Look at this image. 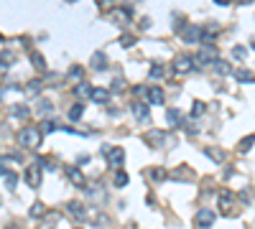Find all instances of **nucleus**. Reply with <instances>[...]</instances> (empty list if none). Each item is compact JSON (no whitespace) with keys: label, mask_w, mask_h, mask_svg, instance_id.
<instances>
[{"label":"nucleus","mask_w":255,"mask_h":229,"mask_svg":"<svg viewBox=\"0 0 255 229\" xmlns=\"http://www.w3.org/2000/svg\"><path fill=\"white\" fill-rule=\"evenodd\" d=\"M41 137H43V135H41L38 128H34V125H26V128L18 130V143H21V148H28V150L38 148Z\"/></svg>","instance_id":"1"},{"label":"nucleus","mask_w":255,"mask_h":229,"mask_svg":"<svg viewBox=\"0 0 255 229\" xmlns=\"http://www.w3.org/2000/svg\"><path fill=\"white\" fill-rule=\"evenodd\" d=\"M235 194L232 191H227V189H224V191H219V196H217V204H219V211L222 214H227V217H232V214H235Z\"/></svg>","instance_id":"2"},{"label":"nucleus","mask_w":255,"mask_h":229,"mask_svg":"<svg viewBox=\"0 0 255 229\" xmlns=\"http://www.w3.org/2000/svg\"><path fill=\"white\" fill-rule=\"evenodd\" d=\"M194 59H197V61H194V66H197V64L199 66H212L217 61V49H215V46H202V51Z\"/></svg>","instance_id":"3"},{"label":"nucleus","mask_w":255,"mask_h":229,"mask_svg":"<svg viewBox=\"0 0 255 229\" xmlns=\"http://www.w3.org/2000/svg\"><path fill=\"white\" fill-rule=\"evenodd\" d=\"M143 140L151 148H163V145H166V140H169V132H163V130H148L143 135Z\"/></svg>","instance_id":"4"},{"label":"nucleus","mask_w":255,"mask_h":229,"mask_svg":"<svg viewBox=\"0 0 255 229\" xmlns=\"http://www.w3.org/2000/svg\"><path fill=\"white\" fill-rule=\"evenodd\" d=\"M191 69H194V56L179 54V56L174 59V71H176V74H189Z\"/></svg>","instance_id":"5"},{"label":"nucleus","mask_w":255,"mask_h":229,"mask_svg":"<svg viewBox=\"0 0 255 229\" xmlns=\"http://www.w3.org/2000/svg\"><path fill=\"white\" fill-rule=\"evenodd\" d=\"M102 153L108 156V163H110V165H123V163H125V150H123V148L102 145Z\"/></svg>","instance_id":"6"},{"label":"nucleus","mask_w":255,"mask_h":229,"mask_svg":"<svg viewBox=\"0 0 255 229\" xmlns=\"http://www.w3.org/2000/svg\"><path fill=\"white\" fill-rule=\"evenodd\" d=\"M23 178H26V183H28L31 189H38V183H41V165H38V163H31V165L26 168Z\"/></svg>","instance_id":"7"},{"label":"nucleus","mask_w":255,"mask_h":229,"mask_svg":"<svg viewBox=\"0 0 255 229\" xmlns=\"http://www.w3.org/2000/svg\"><path fill=\"white\" fill-rule=\"evenodd\" d=\"M194 224H197V229H209V227L215 224V211H209V209L197 211V217H194Z\"/></svg>","instance_id":"8"},{"label":"nucleus","mask_w":255,"mask_h":229,"mask_svg":"<svg viewBox=\"0 0 255 229\" xmlns=\"http://www.w3.org/2000/svg\"><path fill=\"white\" fill-rule=\"evenodd\" d=\"M130 110H133V115H136L138 122H148V120H151V110H148V104H143V102H138V99L130 104Z\"/></svg>","instance_id":"9"},{"label":"nucleus","mask_w":255,"mask_h":229,"mask_svg":"<svg viewBox=\"0 0 255 229\" xmlns=\"http://www.w3.org/2000/svg\"><path fill=\"white\" fill-rule=\"evenodd\" d=\"M64 173H67V178L74 183V186H87V178L82 176V171H79L77 165H67V168H64Z\"/></svg>","instance_id":"10"},{"label":"nucleus","mask_w":255,"mask_h":229,"mask_svg":"<svg viewBox=\"0 0 255 229\" xmlns=\"http://www.w3.org/2000/svg\"><path fill=\"white\" fill-rule=\"evenodd\" d=\"M67 214H72V217L74 219H77V222H82L84 217H87V209H84V204L82 201H67Z\"/></svg>","instance_id":"11"},{"label":"nucleus","mask_w":255,"mask_h":229,"mask_svg":"<svg viewBox=\"0 0 255 229\" xmlns=\"http://www.w3.org/2000/svg\"><path fill=\"white\" fill-rule=\"evenodd\" d=\"M199 36H202V26H184L182 28V38L186 43H197Z\"/></svg>","instance_id":"12"},{"label":"nucleus","mask_w":255,"mask_h":229,"mask_svg":"<svg viewBox=\"0 0 255 229\" xmlns=\"http://www.w3.org/2000/svg\"><path fill=\"white\" fill-rule=\"evenodd\" d=\"M146 97H148V102H151V104H163V99H166V95H163V89L158 84L148 87L146 89Z\"/></svg>","instance_id":"13"},{"label":"nucleus","mask_w":255,"mask_h":229,"mask_svg":"<svg viewBox=\"0 0 255 229\" xmlns=\"http://www.w3.org/2000/svg\"><path fill=\"white\" fill-rule=\"evenodd\" d=\"M87 196L95 198V204H105V189H102V183H89V186H87Z\"/></svg>","instance_id":"14"},{"label":"nucleus","mask_w":255,"mask_h":229,"mask_svg":"<svg viewBox=\"0 0 255 229\" xmlns=\"http://www.w3.org/2000/svg\"><path fill=\"white\" fill-rule=\"evenodd\" d=\"M89 99H92L95 104H108V102H110V89H100V87L95 89V87H92V92H89Z\"/></svg>","instance_id":"15"},{"label":"nucleus","mask_w":255,"mask_h":229,"mask_svg":"<svg viewBox=\"0 0 255 229\" xmlns=\"http://www.w3.org/2000/svg\"><path fill=\"white\" fill-rule=\"evenodd\" d=\"M146 178H151V181H156V183H163L169 178V171H163V168H146Z\"/></svg>","instance_id":"16"},{"label":"nucleus","mask_w":255,"mask_h":229,"mask_svg":"<svg viewBox=\"0 0 255 229\" xmlns=\"http://www.w3.org/2000/svg\"><path fill=\"white\" fill-rule=\"evenodd\" d=\"M89 66H92L95 71L108 69V56H105L102 51H95V54H92V61H89Z\"/></svg>","instance_id":"17"},{"label":"nucleus","mask_w":255,"mask_h":229,"mask_svg":"<svg viewBox=\"0 0 255 229\" xmlns=\"http://www.w3.org/2000/svg\"><path fill=\"white\" fill-rule=\"evenodd\" d=\"M204 156L212 158L215 163H224V150H219V148H215V145H207V148H204Z\"/></svg>","instance_id":"18"},{"label":"nucleus","mask_w":255,"mask_h":229,"mask_svg":"<svg viewBox=\"0 0 255 229\" xmlns=\"http://www.w3.org/2000/svg\"><path fill=\"white\" fill-rule=\"evenodd\" d=\"M13 64H16V51H3L0 54V71L13 66Z\"/></svg>","instance_id":"19"},{"label":"nucleus","mask_w":255,"mask_h":229,"mask_svg":"<svg viewBox=\"0 0 255 229\" xmlns=\"http://www.w3.org/2000/svg\"><path fill=\"white\" fill-rule=\"evenodd\" d=\"M28 115L31 112H28L26 104H13L10 107V117H16V120H28Z\"/></svg>","instance_id":"20"},{"label":"nucleus","mask_w":255,"mask_h":229,"mask_svg":"<svg viewBox=\"0 0 255 229\" xmlns=\"http://www.w3.org/2000/svg\"><path fill=\"white\" fill-rule=\"evenodd\" d=\"M41 87H43V82H41V79H31V82L26 84V95H28V97H36L38 92H41Z\"/></svg>","instance_id":"21"},{"label":"nucleus","mask_w":255,"mask_h":229,"mask_svg":"<svg viewBox=\"0 0 255 229\" xmlns=\"http://www.w3.org/2000/svg\"><path fill=\"white\" fill-rule=\"evenodd\" d=\"M89 92H92V87H89V82H77V87H74V95L77 97H89Z\"/></svg>","instance_id":"22"},{"label":"nucleus","mask_w":255,"mask_h":229,"mask_svg":"<svg viewBox=\"0 0 255 229\" xmlns=\"http://www.w3.org/2000/svg\"><path fill=\"white\" fill-rule=\"evenodd\" d=\"M250 56V49H245V46H235L232 49V59H237V61H245Z\"/></svg>","instance_id":"23"},{"label":"nucleus","mask_w":255,"mask_h":229,"mask_svg":"<svg viewBox=\"0 0 255 229\" xmlns=\"http://www.w3.org/2000/svg\"><path fill=\"white\" fill-rule=\"evenodd\" d=\"M69 79H74V82H82V79H84V69H82L79 64H74V66L69 69Z\"/></svg>","instance_id":"24"},{"label":"nucleus","mask_w":255,"mask_h":229,"mask_svg":"<svg viewBox=\"0 0 255 229\" xmlns=\"http://www.w3.org/2000/svg\"><path fill=\"white\" fill-rule=\"evenodd\" d=\"M82 115H84V104H74L72 110H69V120H72V122H79Z\"/></svg>","instance_id":"25"},{"label":"nucleus","mask_w":255,"mask_h":229,"mask_svg":"<svg viewBox=\"0 0 255 229\" xmlns=\"http://www.w3.org/2000/svg\"><path fill=\"white\" fill-rule=\"evenodd\" d=\"M112 183H115L117 189H123V186H128V173H125V171H117V173L112 176Z\"/></svg>","instance_id":"26"},{"label":"nucleus","mask_w":255,"mask_h":229,"mask_svg":"<svg viewBox=\"0 0 255 229\" xmlns=\"http://www.w3.org/2000/svg\"><path fill=\"white\" fill-rule=\"evenodd\" d=\"M169 125L171 128H179V125H182V112H179V110H169Z\"/></svg>","instance_id":"27"},{"label":"nucleus","mask_w":255,"mask_h":229,"mask_svg":"<svg viewBox=\"0 0 255 229\" xmlns=\"http://www.w3.org/2000/svg\"><path fill=\"white\" fill-rule=\"evenodd\" d=\"M51 110H54V104H51L49 99H38V107H36V112H38V115H49Z\"/></svg>","instance_id":"28"},{"label":"nucleus","mask_w":255,"mask_h":229,"mask_svg":"<svg viewBox=\"0 0 255 229\" xmlns=\"http://www.w3.org/2000/svg\"><path fill=\"white\" fill-rule=\"evenodd\" d=\"M54 130H59V125H56V122H54V120H43L38 132H41V135H46V132H54Z\"/></svg>","instance_id":"29"},{"label":"nucleus","mask_w":255,"mask_h":229,"mask_svg":"<svg viewBox=\"0 0 255 229\" xmlns=\"http://www.w3.org/2000/svg\"><path fill=\"white\" fill-rule=\"evenodd\" d=\"M16 186H18V176L8 171V173H5V189H8V191H16Z\"/></svg>","instance_id":"30"},{"label":"nucleus","mask_w":255,"mask_h":229,"mask_svg":"<svg viewBox=\"0 0 255 229\" xmlns=\"http://www.w3.org/2000/svg\"><path fill=\"white\" fill-rule=\"evenodd\" d=\"M138 43V38L133 36V33H123L120 36V46H125V49H130V46H136Z\"/></svg>","instance_id":"31"},{"label":"nucleus","mask_w":255,"mask_h":229,"mask_svg":"<svg viewBox=\"0 0 255 229\" xmlns=\"http://www.w3.org/2000/svg\"><path fill=\"white\" fill-rule=\"evenodd\" d=\"M31 64H34L36 69H41V71L46 69V61H43V56H41V54H36V51H31Z\"/></svg>","instance_id":"32"},{"label":"nucleus","mask_w":255,"mask_h":229,"mask_svg":"<svg viewBox=\"0 0 255 229\" xmlns=\"http://www.w3.org/2000/svg\"><path fill=\"white\" fill-rule=\"evenodd\" d=\"M28 214H31L34 219H38V217H43V214H46V206H43L41 201H36V204L31 206V211H28Z\"/></svg>","instance_id":"33"},{"label":"nucleus","mask_w":255,"mask_h":229,"mask_svg":"<svg viewBox=\"0 0 255 229\" xmlns=\"http://www.w3.org/2000/svg\"><path fill=\"white\" fill-rule=\"evenodd\" d=\"M202 115H204V102L197 99V102H194V107H191V120H199Z\"/></svg>","instance_id":"34"},{"label":"nucleus","mask_w":255,"mask_h":229,"mask_svg":"<svg viewBox=\"0 0 255 229\" xmlns=\"http://www.w3.org/2000/svg\"><path fill=\"white\" fill-rule=\"evenodd\" d=\"M215 69H217L219 74H230V71H232V66H230V61H219V59L215 61Z\"/></svg>","instance_id":"35"},{"label":"nucleus","mask_w":255,"mask_h":229,"mask_svg":"<svg viewBox=\"0 0 255 229\" xmlns=\"http://www.w3.org/2000/svg\"><path fill=\"white\" fill-rule=\"evenodd\" d=\"M237 79L245 82V84H250V82H253V71H250V69H240V71H237Z\"/></svg>","instance_id":"36"},{"label":"nucleus","mask_w":255,"mask_h":229,"mask_svg":"<svg viewBox=\"0 0 255 229\" xmlns=\"http://www.w3.org/2000/svg\"><path fill=\"white\" fill-rule=\"evenodd\" d=\"M163 74H166V69H163L161 64H153V66H151V79H161Z\"/></svg>","instance_id":"37"},{"label":"nucleus","mask_w":255,"mask_h":229,"mask_svg":"<svg viewBox=\"0 0 255 229\" xmlns=\"http://www.w3.org/2000/svg\"><path fill=\"white\" fill-rule=\"evenodd\" d=\"M250 148H253V135H248V137H245V140H243V143H240V153H248Z\"/></svg>","instance_id":"38"},{"label":"nucleus","mask_w":255,"mask_h":229,"mask_svg":"<svg viewBox=\"0 0 255 229\" xmlns=\"http://www.w3.org/2000/svg\"><path fill=\"white\" fill-rule=\"evenodd\" d=\"M123 89H125V82L123 79H115L112 87H110V95H112V92H123Z\"/></svg>","instance_id":"39"},{"label":"nucleus","mask_w":255,"mask_h":229,"mask_svg":"<svg viewBox=\"0 0 255 229\" xmlns=\"http://www.w3.org/2000/svg\"><path fill=\"white\" fill-rule=\"evenodd\" d=\"M97 5L108 10V8H112V5H115V0H97Z\"/></svg>","instance_id":"40"},{"label":"nucleus","mask_w":255,"mask_h":229,"mask_svg":"<svg viewBox=\"0 0 255 229\" xmlns=\"http://www.w3.org/2000/svg\"><path fill=\"white\" fill-rule=\"evenodd\" d=\"M89 163V156H87V153H84V156H79L77 158V165H87Z\"/></svg>","instance_id":"41"},{"label":"nucleus","mask_w":255,"mask_h":229,"mask_svg":"<svg viewBox=\"0 0 255 229\" xmlns=\"http://www.w3.org/2000/svg\"><path fill=\"white\" fill-rule=\"evenodd\" d=\"M215 3H217V5H230L232 0H215Z\"/></svg>","instance_id":"42"},{"label":"nucleus","mask_w":255,"mask_h":229,"mask_svg":"<svg viewBox=\"0 0 255 229\" xmlns=\"http://www.w3.org/2000/svg\"><path fill=\"white\" fill-rule=\"evenodd\" d=\"M5 173H8V168H5L3 163H0V176H5Z\"/></svg>","instance_id":"43"},{"label":"nucleus","mask_w":255,"mask_h":229,"mask_svg":"<svg viewBox=\"0 0 255 229\" xmlns=\"http://www.w3.org/2000/svg\"><path fill=\"white\" fill-rule=\"evenodd\" d=\"M237 3H243V5H250V3H253V0H237Z\"/></svg>","instance_id":"44"}]
</instances>
